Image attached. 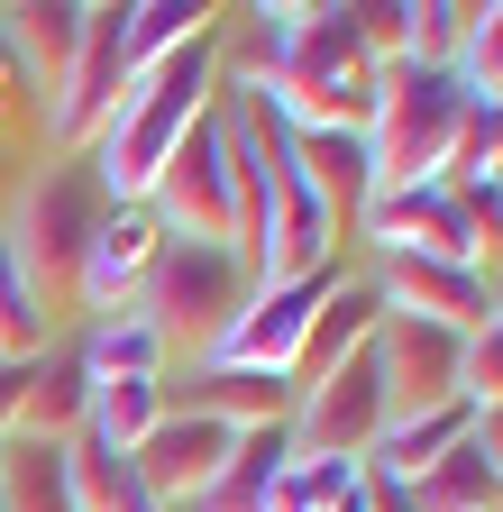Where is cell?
Here are the masks:
<instances>
[{
    "label": "cell",
    "mask_w": 503,
    "mask_h": 512,
    "mask_svg": "<svg viewBox=\"0 0 503 512\" xmlns=\"http://www.w3.org/2000/svg\"><path fill=\"white\" fill-rule=\"evenodd\" d=\"M147 211H156L165 238H220V247H229V138H220V101L183 128V147H174V165L156 174Z\"/></svg>",
    "instance_id": "cell-8"
},
{
    "label": "cell",
    "mask_w": 503,
    "mask_h": 512,
    "mask_svg": "<svg viewBox=\"0 0 503 512\" xmlns=\"http://www.w3.org/2000/svg\"><path fill=\"white\" fill-rule=\"evenodd\" d=\"M293 138V174L311 183V202H321L339 229L366 211V192H375V147H366V128H284Z\"/></svg>",
    "instance_id": "cell-14"
},
{
    "label": "cell",
    "mask_w": 503,
    "mask_h": 512,
    "mask_svg": "<svg viewBox=\"0 0 503 512\" xmlns=\"http://www.w3.org/2000/svg\"><path fill=\"white\" fill-rule=\"evenodd\" d=\"M0 476H10V439H0Z\"/></svg>",
    "instance_id": "cell-31"
},
{
    "label": "cell",
    "mask_w": 503,
    "mask_h": 512,
    "mask_svg": "<svg viewBox=\"0 0 503 512\" xmlns=\"http://www.w3.org/2000/svg\"><path fill=\"white\" fill-rule=\"evenodd\" d=\"M65 485H74V512H129V503H138L129 458H119L110 439H92V430L65 439Z\"/></svg>",
    "instance_id": "cell-25"
},
{
    "label": "cell",
    "mask_w": 503,
    "mask_h": 512,
    "mask_svg": "<svg viewBox=\"0 0 503 512\" xmlns=\"http://www.w3.org/2000/svg\"><path fill=\"white\" fill-rule=\"evenodd\" d=\"M458 37H467L458 0H412L403 10V64H458Z\"/></svg>",
    "instance_id": "cell-28"
},
{
    "label": "cell",
    "mask_w": 503,
    "mask_h": 512,
    "mask_svg": "<svg viewBox=\"0 0 503 512\" xmlns=\"http://www.w3.org/2000/svg\"><path fill=\"white\" fill-rule=\"evenodd\" d=\"M458 83L476 101H503V0L467 10V37H458Z\"/></svg>",
    "instance_id": "cell-27"
},
{
    "label": "cell",
    "mask_w": 503,
    "mask_h": 512,
    "mask_svg": "<svg viewBox=\"0 0 503 512\" xmlns=\"http://www.w3.org/2000/svg\"><path fill=\"white\" fill-rule=\"evenodd\" d=\"M494 238H503V211H494Z\"/></svg>",
    "instance_id": "cell-32"
},
{
    "label": "cell",
    "mask_w": 503,
    "mask_h": 512,
    "mask_svg": "<svg viewBox=\"0 0 503 512\" xmlns=\"http://www.w3.org/2000/svg\"><path fill=\"white\" fill-rule=\"evenodd\" d=\"M403 503H412V512H494V503H503V485H494V467L476 458V448L458 439L439 467H421V476L403 485Z\"/></svg>",
    "instance_id": "cell-22"
},
{
    "label": "cell",
    "mask_w": 503,
    "mask_h": 512,
    "mask_svg": "<svg viewBox=\"0 0 503 512\" xmlns=\"http://www.w3.org/2000/svg\"><path fill=\"white\" fill-rule=\"evenodd\" d=\"M394 403H385V366H375V339L357 357H339L330 375H311L293 394V458H366L375 439H385Z\"/></svg>",
    "instance_id": "cell-6"
},
{
    "label": "cell",
    "mask_w": 503,
    "mask_h": 512,
    "mask_svg": "<svg viewBox=\"0 0 503 512\" xmlns=\"http://www.w3.org/2000/svg\"><path fill=\"white\" fill-rule=\"evenodd\" d=\"M293 394H302V384L266 375V366H193V403H183V412L229 421V430H275V421H293Z\"/></svg>",
    "instance_id": "cell-17"
},
{
    "label": "cell",
    "mask_w": 503,
    "mask_h": 512,
    "mask_svg": "<svg viewBox=\"0 0 503 512\" xmlns=\"http://www.w3.org/2000/svg\"><path fill=\"white\" fill-rule=\"evenodd\" d=\"M119 92H129V0H92L65 83L46 92V147L55 156H83L101 138V119L119 110Z\"/></svg>",
    "instance_id": "cell-5"
},
{
    "label": "cell",
    "mask_w": 503,
    "mask_h": 512,
    "mask_svg": "<svg viewBox=\"0 0 503 512\" xmlns=\"http://www.w3.org/2000/svg\"><path fill=\"white\" fill-rule=\"evenodd\" d=\"M458 339H467V330L403 320V311L375 320V366H385V403H394V421H412V412H449V403H458Z\"/></svg>",
    "instance_id": "cell-11"
},
{
    "label": "cell",
    "mask_w": 503,
    "mask_h": 512,
    "mask_svg": "<svg viewBox=\"0 0 503 512\" xmlns=\"http://www.w3.org/2000/svg\"><path fill=\"white\" fill-rule=\"evenodd\" d=\"M156 247H165V229H156V211H147V202L101 211V229H92V247H83V275H74L83 311H92V320L129 311V302H138V284H147V266H156Z\"/></svg>",
    "instance_id": "cell-13"
},
{
    "label": "cell",
    "mask_w": 503,
    "mask_h": 512,
    "mask_svg": "<svg viewBox=\"0 0 503 512\" xmlns=\"http://www.w3.org/2000/svg\"><path fill=\"white\" fill-rule=\"evenodd\" d=\"M229 448H238V430L229 421H202V412H165L138 448H129V476H138V494L156 503V512H183V503H202L211 494V476L229 467Z\"/></svg>",
    "instance_id": "cell-10"
},
{
    "label": "cell",
    "mask_w": 503,
    "mask_h": 512,
    "mask_svg": "<svg viewBox=\"0 0 503 512\" xmlns=\"http://www.w3.org/2000/svg\"><path fill=\"white\" fill-rule=\"evenodd\" d=\"M74 348H83L92 384H119V375H165V357H174V348L156 339V320H147V311H110V320H92Z\"/></svg>",
    "instance_id": "cell-20"
},
{
    "label": "cell",
    "mask_w": 503,
    "mask_h": 512,
    "mask_svg": "<svg viewBox=\"0 0 503 512\" xmlns=\"http://www.w3.org/2000/svg\"><path fill=\"white\" fill-rule=\"evenodd\" d=\"M83 421H92V366H83L74 339H55L46 357H28V394H19L10 439H55V448H65Z\"/></svg>",
    "instance_id": "cell-16"
},
{
    "label": "cell",
    "mask_w": 503,
    "mask_h": 512,
    "mask_svg": "<svg viewBox=\"0 0 503 512\" xmlns=\"http://www.w3.org/2000/svg\"><path fill=\"white\" fill-rule=\"evenodd\" d=\"M375 293H385V311L439 320V330H476V320L503 311L494 275L485 266H449V256H385V266H375Z\"/></svg>",
    "instance_id": "cell-12"
},
{
    "label": "cell",
    "mask_w": 503,
    "mask_h": 512,
    "mask_svg": "<svg viewBox=\"0 0 503 512\" xmlns=\"http://www.w3.org/2000/svg\"><path fill=\"white\" fill-rule=\"evenodd\" d=\"M0 512H74V485H65V448H55V439H10Z\"/></svg>",
    "instance_id": "cell-26"
},
{
    "label": "cell",
    "mask_w": 503,
    "mask_h": 512,
    "mask_svg": "<svg viewBox=\"0 0 503 512\" xmlns=\"http://www.w3.org/2000/svg\"><path fill=\"white\" fill-rule=\"evenodd\" d=\"M467 448H476V458H485V467H494V485H503V403H494V412H476V421H467Z\"/></svg>",
    "instance_id": "cell-29"
},
{
    "label": "cell",
    "mask_w": 503,
    "mask_h": 512,
    "mask_svg": "<svg viewBox=\"0 0 503 512\" xmlns=\"http://www.w3.org/2000/svg\"><path fill=\"white\" fill-rule=\"evenodd\" d=\"M467 421H476L467 403H449V412H412V421H385V439L366 448V467H375V476H394V485H412L421 467H439V458L467 439Z\"/></svg>",
    "instance_id": "cell-19"
},
{
    "label": "cell",
    "mask_w": 503,
    "mask_h": 512,
    "mask_svg": "<svg viewBox=\"0 0 503 512\" xmlns=\"http://www.w3.org/2000/svg\"><path fill=\"white\" fill-rule=\"evenodd\" d=\"M193 37H211L202 0H129V74H156V64L183 55Z\"/></svg>",
    "instance_id": "cell-23"
},
{
    "label": "cell",
    "mask_w": 503,
    "mask_h": 512,
    "mask_svg": "<svg viewBox=\"0 0 503 512\" xmlns=\"http://www.w3.org/2000/svg\"><path fill=\"white\" fill-rule=\"evenodd\" d=\"M220 28L211 37H193L183 55H165L156 74H129V92H119V110L101 119V138L83 147V174H92V192L119 211V202H147L156 192V174L174 165V147H183V128H193L211 101H220Z\"/></svg>",
    "instance_id": "cell-1"
},
{
    "label": "cell",
    "mask_w": 503,
    "mask_h": 512,
    "mask_svg": "<svg viewBox=\"0 0 503 512\" xmlns=\"http://www.w3.org/2000/svg\"><path fill=\"white\" fill-rule=\"evenodd\" d=\"M101 211H110V202L92 192L83 156H46V165L28 174V192H19V211H10V229H0V238H10V256L28 266V284H37L46 311H55V293H74Z\"/></svg>",
    "instance_id": "cell-4"
},
{
    "label": "cell",
    "mask_w": 503,
    "mask_h": 512,
    "mask_svg": "<svg viewBox=\"0 0 503 512\" xmlns=\"http://www.w3.org/2000/svg\"><path fill=\"white\" fill-rule=\"evenodd\" d=\"M330 284H339V266H330V275H293V284H257L202 366H266V375H293V357H302V339H311V311L330 302Z\"/></svg>",
    "instance_id": "cell-9"
},
{
    "label": "cell",
    "mask_w": 503,
    "mask_h": 512,
    "mask_svg": "<svg viewBox=\"0 0 503 512\" xmlns=\"http://www.w3.org/2000/svg\"><path fill=\"white\" fill-rule=\"evenodd\" d=\"M348 229L375 256H449V266H485V229L449 202V183H375Z\"/></svg>",
    "instance_id": "cell-7"
},
{
    "label": "cell",
    "mask_w": 503,
    "mask_h": 512,
    "mask_svg": "<svg viewBox=\"0 0 503 512\" xmlns=\"http://www.w3.org/2000/svg\"><path fill=\"white\" fill-rule=\"evenodd\" d=\"M375 320H385V293H375V275H339L330 302L311 311V339H302V357H293V384H311V375H330L339 357H357V348L375 339Z\"/></svg>",
    "instance_id": "cell-18"
},
{
    "label": "cell",
    "mask_w": 503,
    "mask_h": 512,
    "mask_svg": "<svg viewBox=\"0 0 503 512\" xmlns=\"http://www.w3.org/2000/svg\"><path fill=\"white\" fill-rule=\"evenodd\" d=\"M83 19H92V0H19V10H0V55H10V74L37 83V101L65 83V64L83 46Z\"/></svg>",
    "instance_id": "cell-15"
},
{
    "label": "cell",
    "mask_w": 503,
    "mask_h": 512,
    "mask_svg": "<svg viewBox=\"0 0 503 512\" xmlns=\"http://www.w3.org/2000/svg\"><path fill=\"white\" fill-rule=\"evenodd\" d=\"M165 412H174L165 375H119V384H92V421H83V430H92V439H110L119 458H129V448H138Z\"/></svg>",
    "instance_id": "cell-21"
},
{
    "label": "cell",
    "mask_w": 503,
    "mask_h": 512,
    "mask_svg": "<svg viewBox=\"0 0 503 512\" xmlns=\"http://www.w3.org/2000/svg\"><path fill=\"white\" fill-rule=\"evenodd\" d=\"M247 293H257V275L238 266V247H220V238H165L129 311H147V320H156V339H165V348L211 357Z\"/></svg>",
    "instance_id": "cell-3"
},
{
    "label": "cell",
    "mask_w": 503,
    "mask_h": 512,
    "mask_svg": "<svg viewBox=\"0 0 503 512\" xmlns=\"http://www.w3.org/2000/svg\"><path fill=\"white\" fill-rule=\"evenodd\" d=\"M46 348H55V311L37 302L28 266L10 256V238H0V357L28 366V357H46Z\"/></svg>",
    "instance_id": "cell-24"
},
{
    "label": "cell",
    "mask_w": 503,
    "mask_h": 512,
    "mask_svg": "<svg viewBox=\"0 0 503 512\" xmlns=\"http://www.w3.org/2000/svg\"><path fill=\"white\" fill-rule=\"evenodd\" d=\"M10 83H19V74H10V55H0V101H10Z\"/></svg>",
    "instance_id": "cell-30"
},
{
    "label": "cell",
    "mask_w": 503,
    "mask_h": 512,
    "mask_svg": "<svg viewBox=\"0 0 503 512\" xmlns=\"http://www.w3.org/2000/svg\"><path fill=\"white\" fill-rule=\"evenodd\" d=\"M467 110L476 92L458 83V64H375V119H366L375 183H439Z\"/></svg>",
    "instance_id": "cell-2"
}]
</instances>
